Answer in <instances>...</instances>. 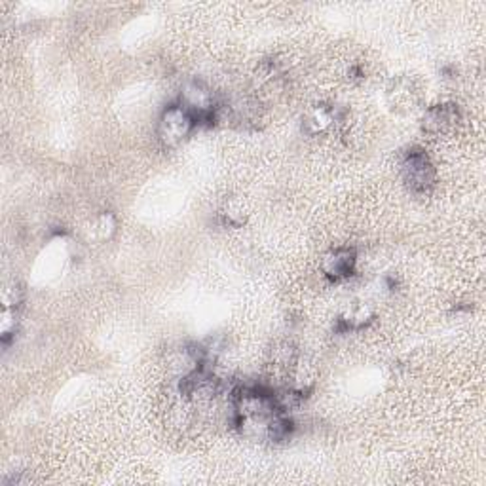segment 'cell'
Wrapping results in <instances>:
<instances>
[{"mask_svg":"<svg viewBox=\"0 0 486 486\" xmlns=\"http://www.w3.org/2000/svg\"><path fill=\"white\" fill-rule=\"evenodd\" d=\"M401 175L416 196H427L435 187V168L420 147H412L402 155Z\"/></svg>","mask_w":486,"mask_h":486,"instance_id":"cell-1","label":"cell"},{"mask_svg":"<svg viewBox=\"0 0 486 486\" xmlns=\"http://www.w3.org/2000/svg\"><path fill=\"white\" fill-rule=\"evenodd\" d=\"M194 126H196V118L183 105H170L158 120V137L165 147H177L187 141Z\"/></svg>","mask_w":486,"mask_h":486,"instance_id":"cell-2","label":"cell"},{"mask_svg":"<svg viewBox=\"0 0 486 486\" xmlns=\"http://www.w3.org/2000/svg\"><path fill=\"white\" fill-rule=\"evenodd\" d=\"M420 88L409 76L395 78L386 90V103L397 115H409L420 105Z\"/></svg>","mask_w":486,"mask_h":486,"instance_id":"cell-3","label":"cell"},{"mask_svg":"<svg viewBox=\"0 0 486 486\" xmlns=\"http://www.w3.org/2000/svg\"><path fill=\"white\" fill-rule=\"evenodd\" d=\"M346 122V110L337 105H315L302 118V130L308 135L325 133Z\"/></svg>","mask_w":486,"mask_h":486,"instance_id":"cell-4","label":"cell"},{"mask_svg":"<svg viewBox=\"0 0 486 486\" xmlns=\"http://www.w3.org/2000/svg\"><path fill=\"white\" fill-rule=\"evenodd\" d=\"M323 274L332 282H344L355 274L357 268V255L350 247L332 249L322 262Z\"/></svg>","mask_w":486,"mask_h":486,"instance_id":"cell-5","label":"cell"},{"mask_svg":"<svg viewBox=\"0 0 486 486\" xmlns=\"http://www.w3.org/2000/svg\"><path fill=\"white\" fill-rule=\"evenodd\" d=\"M458 120H460V110H458V105L442 103L426 110V115L422 118V128L427 133H444L452 126H456Z\"/></svg>","mask_w":486,"mask_h":486,"instance_id":"cell-6","label":"cell"},{"mask_svg":"<svg viewBox=\"0 0 486 486\" xmlns=\"http://www.w3.org/2000/svg\"><path fill=\"white\" fill-rule=\"evenodd\" d=\"M372 310L369 308V304L365 302H352L350 308L346 310L339 317V325L342 331H355V329H363L372 322Z\"/></svg>","mask_w":486,"mask_h":486,"instance_id":"cell-7","label":"cell"},{"mask_svg":"<svg viewBox=\"0 0 486 486\" xmlns=\"http://www.w3.org/2000/svg\"><path fill=\"white\" fill-rule=\"evenodd\" d=\"M93 227H95V228H93V234H95V235H100V240H108V238H110V234H113L115 228H116V222H115L113 215L105 213V215H101L100 219H95Z\"/></svg>","mask_w":486,"mask_h":486,"instance_id":"cell-8","label":"cell"}]
</instances>
